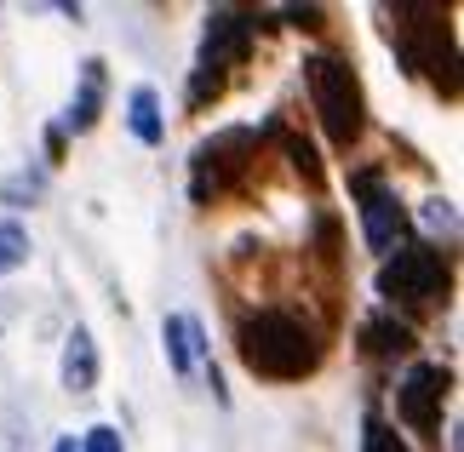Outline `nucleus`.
<instances>
[{
    "instance_id": "6ab92c4d",
    "label": "nucleus",
    "mask_w": 464,
    "mask_h": 452,
    "mask_svg": "<svg viewBox=\"0 0 464 452\" xmlns=\"http://www.w3.org/2000/svg\"><path fill=\"white\" fill-rule=\"evenodd\" d=\"M75 452H127V447H121V429H110V424H92V429L81 436V447H75Z\"/></svg>"
},
{
    "instance_id": "f257e3e1",
    "label": "nucleus",
    "mask_w": 464,
    "mask_h": 452,
    "mask_svg": "<svg viewBox=\"0 0 464 452\" xmlns=\"http://www.w3.org/2000/svg\"><path fill=\"white\" fill-rule=\"evenodd\" d=\"M236 355H241V367L253 372V378H270V384H298V378H310L321 367V338H315V327H310L304 315L264 303V310L241 315Z\"/></svg>"
},
{
    "instance_id": "2eb2a0df",
    "label": "nucleus",
    "mask_w": 464,
    "mask_h": 452,
    "mask_svg": "<svg viewBox=\"0 0 464 452\" xmlns=\"http://www.w3.org/2000/svg\"><path fill=\"white\" fill-rule=\"evenodd\" d=\"M24 264H29V229L17 218H0V275H12Z\"/></svg>"
},
{
    "instance_id": "20e7f679",
    "label": "nucleus",
    "mask_w": 464,
    "mask_h": 452,
    "mask_svg": "<svg viewBox=\"0 0 464 452\" xmlns=\"http://www.w3.org/2000/svg\"><path fill=\"white\" fill-rule=\"evenodd\" d=\"M448 286H453V269L441 258V246H430V241H401L379 269V293L413 315L448 303Z\"/></svg>"
},
{
    "instance_id": "f03ea898",
    "label": "nucleus",
    "mask_w": 464,
    "mask_h": 452,
    "mask_svg": "<svg viewBox=\"0 0 464 452\" xmlns=\"http://www.w3.org/2000/svg\"><path fill=\"white\" fill-rule=\"evenodd\" d=\"M304 86H310V110L321 120L333 149H355L367 132V98L355 69L338 52H304Z\"/></svg>"
},
{
    "instance_id": "0eeeda50",
    "label": "nucleus",
    "mask_w": 464,
    "mask_h": 452,
    "mask_svg": "<svg viewBox=\"0 0 464 452\" xmlns=\"http://www.w3.org/2000/svg\"><path fill=\"white\" fill-rule=\"evenodd\" d=\"M350 195H355V212H362V241L379 252V258H390V252L407 241V207L396 201V189L372 167L350 172Z\"/></svg>"
},
{
    "instance_id": "7ed1b4c3",
    "label": "nucleus",
    "mask_w": 464,
    "mask_h": 452,
    "mask_svg": "<svg viewBox=\"0 0 464 452\" xmlns=\"http://www.w3.org/2000/svg\"><path fill=\"white\" fill-rule=\"evenodd\" d=\"M390 34H396V58L401 69H413L436 86L441 98H459V46L441 6H396L390 12Z\"/></svg>"
},
{
    "instance_id": "9b49d317",
    "label": "nucleus",
    "mask_w": 464,
    "mask_h": 452,
    "mask_svg": "<svg viewBox=\"0 0 464 452\" xmlns=\"http://www.w3.org/2000/svg\"><path fill=\"white\" fill-rule=\"evenodd\" d=\"M92 384H98V343L86 327H69V338H63V389L86 395Z\"/></svg>"
},
{
    "instance_id": "4468645a",
    "label": "nucleus",
    "mask_w": 464,
    "mask_h": 452,
    "mask_svg": "<svg viewBox=\"0 0 464 452\" xmlns=\"http://www.w3.org/2000/svg\"><path fill=\"white\" fill-rule=\"evenodd\" d=\"M264 138H276L281 149H287V160H293V167L304 172L310 184H321V160H315V149H310V143L298 138V132H287V126H281V120H270V126H264Z\"/></svg>"
},
{
    "instance_id": "dca6fc26",
    "label": "nucleus",
    "mask_w": 464,
    "mask_h": 452,
    "mask_svg": "<svg viewBox=\"0 0 464 452\" xmlns=\"http://www.w3.org/2000/svg\"><path fill=\"white\" fill-rule=\"evenodd\" d=\"M41 189H46V172L41 167H24V172H12L6 178V184H0V201H6V207H34V201H41Z\"/></svg>"
},
{
    "instance_id": "423d86ee",
    "label": "nucleus",
    "mask_w": 464,
    "mask_h": 452,
    "mask_svg": "<svg viewBox=\"0 0 464 452\" xmlns=\"http://www.w3.org/2000/svg\"><path fill=\"white\" fill-rule=\"evenodd\" d=\"M253 155H258V132H253V126H229V132L207 138L201 149H195V160H189V201L212 207V201H224L229 189H241Z\"/></svg>"
},
{
    "instance_id": "9d476101",
    "label": "nucleus",
    "mask_w": 464,
    "mask_h": 452,
    "mask_svg": "<svg viewBox=\"0 0 464 452\" xmlns=\"http://www.w3.org/2000/svg\"><path fill=\"white\" fill-rule=\"evenodd\" d=\"M98 115H103V58H86L81 86H75V98H69V115L58 126H63V138L69 132H92Z\"/></svg>"
},
{
    "instance_id": "6e6552de",
    "label": "nucleus",
    "mask_w": 464,
    "mask_h": 452,
    "mask_svg": "<svg viewBox=\"0 0 464 452\" xmlns=\"http://www.w3.org/2000/svg\"><path fill=\"white\" fill-rule=\"evenodd\" d=\"M448 395H453V372L441 367V361H413V367H407V378L396 384V418H401L407 429L436 436Z\"/></svg>"
},
{
    "instance_id": "aec40b11",
    "label": "nucleus",
    "mask_w": 464,
    "mask_h": 452,
    "mask_svg": "<svg viewBox=\"0 0 464 452\" xmlns=\"http://www.w3.org/2000/svg\"><path fill=\"white\" fill-rule=\"evenodd\" d=\"M52 452H75V436H63V441H58V447H52Z\"/></svg>"
},
{
    "instance_id": "a211bd4d",
    "label": "nucleus",
    "mask_w": 464,
    "mask_h": 452,
    "mask_svg": "<svg viewBox=\"0 0 464 452\" xmlns=\"http://www.w3.org/2000/svg\"><path fill=\"white\" fill-rule=\"evenodd\" d=\"M419 218H424V229H430V235H459V212H453V201H441V195L419 207Z\"/></svg>"
},
{
    "instance_id": "f8f14e48",
    "label": "nucleus",
    "mask_w": 464,
    "mask_h": 452,
    "mask_svg": "<svg viewBox=\"0 0 464 452\" xmlns=\"http://www.w3.org/2000/svg\"><path fill=\"white\" fill-rule=\"evenodd\" d=\"M127 126H132V138L138 143H167V110H160V92L155 86H132L127 92Z\"/></svg>"
},
{
    "instance_id": "1a4fd4ad",
    "label": "nucleus",
    "mask_w": 464,
    "mask_h": 452,
    "mask_svg": "<svg viewBox=\"0 0 464 452\" xmlns=\"http://www.w3.org/2000/svg\"><path fill=\"white\" fill-rule=\"evenodd\" d=\"M160 338H167V361H172V372L178 378H195V372H212V343H207V327L195 321L189 310H178L160 321Z\"/></svg>"
},
{
    "instance_id": "ddd939ff",
    "label": "nucleus",
    "mask_w": 464,
    "mask_h": 452,
    "mask_svg": "<svg viewBox=\"0 0 464 452\" xmlns=\"http://www.w3.org/2000/svg\"><path fill=\"white\" fill-rule=\"evenodd\" d=\"M413 350V327L396 315H367L362 321V355L372 361H390V355H407Z\"/></svg>"
},
{
    "instance_id": "f3484780",
    "label": "nucleus",
    "mask_w": 464,
    "mask_h": 452,
    "mask_svg": "<svg viewBox=\"0 0 464 452\" xmlns=\"http://www.w3.org/2000/svg\"><path fill=\"white\" fill-rule=\"evenodd\" d=\"M362 452H413V447H407V441L396 436V429H390V424L379 418V412H372V418L362 424Z\"/></svg>"
},
{
    "instance_id": "39448f33",
    "label": "nucleus",
    "mask_w": 464,
    "mask_h": 452,
    "mask_svg": "<svg viewBox=\"0 0 464 452\" xmlns=\"http://www.w3.org/2000/svg\"><path fill=\"white\" fill-rule=\"evenodd\" d=\"M253 12L241 6H212L207 12V34H201V58H195V81H189V110H207V92H224V69L246 63L253 52Z\"/></svg>"
}]
</instances>
